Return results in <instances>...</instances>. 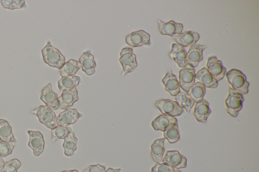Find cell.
I'll return each mask as SVG.
<instances>
[{
	"instance_id": "13",
	"label": "cell",
	"mask_w": 259,
	"mask_h": 172,
	"mask_svg": "<svg viewBox=\"0 0 259 172\" xmlns=\"http://www.w3.org/2000/svg\"><path fill=\"white\" fill-rule=\"evenodd\" d=\"M207 70L218 82L221 81L225 75L226 69L224 67L221 61L216 57H211L206 63Z\"/></svg>"
},
{
	"instance_id": "36",
	"label": "cell",
	"mask_w": 259,
	"mask_h": 172,
	"mask_svg": "<svg viewBox=\"0 0 259 172\" xmlns=\"http://www.w3.org/2000/svg\"><path fill=\"white\" fill-rule=\"evenodd\" d=\"M176 169L165 163H157L151 169V172H175Z\"/></svg>"
},
{
	"instance_id": "22",
	"label": "cell",
	"mask_w": 259,
	"mask_h": 172,
	"mask_svg": "<svg viewBox=\"0 0 259 172\" xmlns=\"http://www.w3.org/2000/svg\"><path fill=\"white\" fill-rule=\"evenodd\" d=\"M82 70L88 76L93 75L96 71V64L93 55L87 51L83 53L79 59Z\"/></svg>"
},
{
	"instance_id": "10",
	"label": "cell",
	"mask_w": 259,
	"mask_h": 172,
	"mask_svg": "<svg viewBox=\"0 0 259 172\" xmlns=\"http://www.w3.org/2000/svg\"><path fill=\"white\" fill-rule=\"evenodd\" d=\"M158 24L159 32L163 36L172 37L176 35L181 34L184 30V26L182 24L175 22L173 20L164 22L158 20Z\"/></svg>"
},
{
	"instance_id": "38",
	"label": "cell",
	"mask_w": 259,
	"mask_h": 172,
	"mask_svg": "<svg viewBox=\"0 0 259 172\" xmlns=\"http://www.w3.org/2000/svg\"><path fill=\"white\" fill-rule=\"evenodd\" d=\"M121 169H113L110 168L105 171V172H119Z\"/></svg>"
},
{
	"instance_id": "29",
	"label": "cell",
	"mask_w": 259,
	"mask_h": 172,
	"mask_svg": "<svg viewBox=\"0 0 259 172\" xmlns=\"http://www.w3.org/2000/svg\"><path fill=\"white\" fill-rule=\"evenodd\" d=\"M175 102L183 109H185L189 114L193 107L194 102L189 93L180 92L175 97Z\"/></svg>"
},
{
	"instance_id": "37",
	"label": "cell",
	"mask_w": 259,
	"mask_h": 172,
	"mask_svg": "<svg viewBox=\"0 0 259 172\" xmlns=\"http://www.w3.org/2000/svg\"><path fill=\"white\" fill-rule=\"evenodd\" d=\"M106 167L99 164L90 165L84 169L82 172H105Z\"/></svg>"
},
{
	"instance_id": "25",
	"label": "cell",
	"mask_w": 259,
	"mask_h": 172,
	"mask_svg": "<svg viewBox=\"0 0 259 172\" xmlns=\"http://www.w3.org/2000/svg\"><path fill=\"white\" fill-rule=\"evenodd\" d=\"M0 140L15 143L17 142L9 122L3 119H0Z\"/></svg>"
},
{
	"instance_id": "32",
	"label": "cell",
	"mask_w": 259,
	"mask_h": 172,
	"mask_svg": "<svg viewBox=\"0 0 259 172\" xmlns=\"http://www.w3.org/2000/svg\"><path fill=\"white\" fill-rule=\"evenodd\" d=\"M70 132L68 128L58 126L57 128L51 130L53 141L55 142L60 139H65Z\"/></svg>"
},
{
	"instance_id": "28",
	"label": "cell",
	"mask_w": 259,
	"mask_h": 172,
	"mask_svg": "<svg viewBox=\"0 0 259 172\" xmlns=\"http://www.w3.org/2000/svg\"><path fill=\"white\" fill-rule=\"evenodd\" d=\"M64 139L63 147L65 155L66 156H73L77 149V139L76 137L73 132H70Z\"/></svg>"
},
{
	"instance_id": "34",
	"label": "cell",
	"mask_w": 259,
	"mask_h": 172,
	"mask_svg": "<svg viewBox=\"0 0 259 172\" xmlns=\"http://www.w3.org/2000/svg\"><path fill=\"white\" fill-rule=\"evenodd\" d=\"M21 166L20 162L16 159H14L5 162L0 172H17Z\"/></svg>"
},
{
	"instance_id": "16",
	"label": "cell",
	"mask_w": 259,
	"mask_h": 172,
	"mask_svg": "<svg viewBox=\"0 0 259 172\" xmlns=\"http://www.w3.org/2000/svg\"><path fill=\"white\" fill-rule=\"evenodd\" d=\"M206 47V45L198 44L190 46L187 53L188 64L194 68L197 67L203 60V51Z\"/></svg>"
},
{
	"instance_id": "14",
	"label": "cell",
	"mask_w": 259,
	"mask_h": 172,
	"mask_svg": "<svg viewBox=\"0 0 259 172\" xmlns=\"http://www.w3.org/2000/svg\"><path fill=\"white\" fill-rule=\"evenodd\" d=\"M176 124H178V121L175 117L162 114L153 120L151 126L155 131L164 132Z\"/></svg>"
},
{
	"instance_id": "31",
	"label": "cell",
	"mask_w": 259,
	"mask_h": 172,
	"mask_svg": "<svg viewBox=\"0 0 259 172\" xmlns=\"http://www.w3.org/2000/svg\"><path fill=\"white\" fill-rule=\"evenodd\" d=\"M164 136L168 142L175 143L180 140V132L178 124H176L164 131Z\"/></svg>"
},
{
	"instance_id": "39",
	"label": "cell",
	"mask_w": 259,
	"mask_h": 172,
	"mask_svg": "<svg viewBox=\"0 0 259 172\" xmlns=\"http://www.w3.org/2000/svg\"><path fill=\"white\" fill-rule=\"evenodd\" d=\"M5 161L2 157L0 156V169H1L4 165Z\"/></svg>"
},
{
	"instance_id": "17",
	"label": "cell",
	"mask_w": 259,
	"mask_h": 172,
	"mask_svg": "<svg viewBox=\"0 0 259 172\" xmlns=\"http://www.w3.org/2000/svg\"><path fill=\"white\" fill-rule=\"evenodd\" d=\"M81 117V114L75 109H67L61 112L58 117V126L67 128Z\"/></svg>"
},
{
	"instance_id": "26",
	"label": "cell",
	"mask_w": 259,
	"mask_h": 172,
	"mask_svg": "<svg viewBox=\"0 0 259 172\" xmlns=\"http://www.w3.org/2000/svg\"><path fill=\"white\" fill-rule=\"evenodd\" d=\"M81 67V65L78 61L70 59L61 69H59V73L62 77L74 76Z\"/></svg>"
},
{
	"instance_id": "33",
	"label": "cell",
	"mask_w": 259,
	"mask_h": 172,
	"mask_svg": "<svg viewBox=\"0 0 259 172\" xmlns=\"http://www.w3.org/2000/svg\"><path fill=\"white\" fill-rule=\"evenodd\" d=\"M0 2L4 9L13 10L22 8L25 2L24 0H1Z\"/></svg>"
},
{
	"instance_id": "27",
	"label": "cell",
	"mask_w": 259,
	"mask_h": 172,
	"mask_svg": "<svg viewBox=\"0 0 259 172\" xmlns=\"http://www.w3.org/2000/svg\"><path fill=\"white\" fill-rule=\"evenodd\" d=\"M81 78L77 76L62 77L58 82L60 92H64L75 88L80 83Z\"/></svg>"
},
{
	"instance_id": "30",
	"label": "cell",
	"mask_w": 259,
	"mask_h": 172,
	"mask_svg": "<svg viewBox=\"0 0 259 172\" xmlns=\"http://www.w3.org/2000/svg\"><path fill=\"white\" fill-rule=\"evenodd\" d=\"M190 92L189 94L192 99L194 103H197L203 100L206 88L201 83L197 82L192 87Z\"/></svg>"
},
{
	"instance_id": "24",
	"label": "cell",
	"mask_w": 259,
	"mask_h": 172,
	"mask_svg": "<svg viewBox=\"0 0 259 172\" xmlns=\"http://www.w3.org/2000/svg\"><path fill=\"white\" fill-rule=\"evenodd\" d=\"M165 138L155 140L151 145L150 155L152 160L157 163L162 162L165 152L164 143Z\"/></svg>"
},
{
	"instance_id": "11",
	"label": "cell",
	"mask_w": 259,
	"mask_h": 172,
	"mask_svg": "<svg viewBox=\"0 0 259 172\" xmlns=\"http://www.w3.org/2000/svg\"><path fill=\"white\" fill-rule=\"evenodd\" d=\"M162 162L177 169L187 167V159L177 151H167Z\"/></svg>"
},
{
	"instance_id": "7",
	"label": "cell",
	"mask_w": 259,
	"mask_h": 172,
	"mask_svg": "<svg viewBox=\"0 0 259 172\" xmlns=\"http://www.w3.org/2000/svg\"><path fill=\"white\" fill-rule=\"evenodd\" d=\"M154 106L162 114H167L173 117L179 116L184 112L176 102L169 99L161 100L155 103Z\"/></svg>"
},
{
	"instance_id": "15",
	"label": "cell",
	"mask_w": 259,
	"mask_h": 172,
	"mask_svg": "<svg viewBox=\"0 0 259 172\" xmlns=\"http://www.w3.org/2000/svg\"><path fill=\"white\" fill-rule=\"evenodd\" d=\"M169 57L180 68H184L188 65L187 52L185 47L182 46L173 44Z\"/></svg>"
},
{
	"instance_id": "4",
	"label": "cell",
	"mask_w": 259,
	"mask_h": 172,
	"mask_svg": "<svg viewBox=\"0 0 259 172\" xmlns=\"http://www.w3.org/2000/svg\"><path fill=\"white\" fill-rule=\"evenodd\" d=\"M228 92L225 100L226 111L229 115L236 118L243 108L244 98L243 95L230 87L228 88Z\"/></svg>"
},
{
	"instance_id": "1",
	"label": "cell",
	"mask_w": 259,
	"mask_h": 172,
	"mask_svg": "<svg viewBox=\"0 0 259 172\" xmlns=\"http://www.w3.org/2000/svg\"><path fill=\"white\" fill-rule=\"evenodd\" d=\"M42 54L44 62L51 67L60 69L66 63L64 56L50 41L42 49Z\"/></svg>"
},
{
	"instance_id": "41",
	"label": "cell",
	"mask_w": 259,
	"mask_h": 172,
	"mask_svg": "<svg viewBox=\"0 0 259 172\" xmlns=\"http://www.w3.org/2000/svg\"><path fill=\"white\" fill-rule=\"evenodd\" d=\"M175 172H183L182 171H181L180 170H179L178 169V170H176V171H175Z\"/></svg>"
},
{
	"instance_id": "8",
	"label": "cell",
	"mask_w": 259,
	"mask_h": 172,
	"mask_svg": "<svg viewBox=\"0 0 259 172\" xmlns=\"http://www.w3.org/2000/svg\"><path fill=\"white\" fill-rule=\"evenodd\" d=\"M40 99L45 104L46 106L52 109L58 110L60 109L58 95L53 90L51 83H49L42 89Z\"/></svg>"
},
{
	"instance_id": "6",
	"label": "cell",
	"mask_w": 259,
	"mask_h": 172,
	"mask_svg": "<svg viewBox=\"0 0 259 172\" xmlns=\"http://www.w3.org/2000/svg\"><path fill=\"white\" fill-rule=\"evenodd\" d=\"M195 70L189 64L179 71L180 87L186 93H189L192 87L194 85Z\"/></svg>"
},
{
	"instance_id": "35",
	"label": "cell",
	"mask_w": 259,
	"mask_h": 172,
	"mask_svg": "<svg viewBox=\"0 0 259 172\" xmlns=\"http://www.w3.org/2000/svg\"><path fill=\"white\" fill-rule=\"evenodd\" d=\"M15 143L3 142L0 140V156L2 158L10 155L13 151Z\"/></svg>"
},
{
	"instance_id": "20",
	"label": "cell",
	"mask_w": 259,
	"mask_h": 172,
	"mask_svg": "<svg viewBox=\"0 0 259 172\" xmlns=\"http://www.w3.org/2000/svg\"><path fill=\"white\" fill-rule=\"evenodd\" d=\"M200 36L197 33L187 31L174 36L173 39L177 44L185 47L196 44Z\"/></svg>"
},
{
	"instance_id": "21",
	"label": "cell",
	"mask_w": 259,
	"mask_h": 172,
	"mask_svg": "<svg viewBox=\"0 0 259 172\" xmlns=\"http://www.w3.org/2000/svg\"><path fill=\"white\" fill-rule=\"evenodd\" d=\"M211 113L209 103L205 100L196 103L194 115L196 120L200 123L205 124L209 116Z\"/></svg>"
},
{
	"instance_id": "2",
	"label": "cell",
	"mask_w": 259,
	"mask_h": 172,
	"mask_svg": "<svg viewBox=\"0 0 259 172\" xmlns=\"http://www.w3.org/2000/svg\"><path fill=\"white\" fill-rule=\"evenodd\" d=\"M225 75L228 82L231 85L233 89L242 95L248 93L250 84L242 72L237 69H231L226 73Z\"/></svg>"
},
{
	"instance_id": "12",
	"label": "cell",
	"mask_w": 259,
	"mask_h": 172,
	"mask_svg": "<svg viewBox=\"0 0 259 172\" xmlns=\"http://www.w3.org/2000/svg\"><path fill=\"white\" fill-rule=\"evenodd\" d=\"M29 135L28 145L32 149L34 155L38 157L43 152L45 146L44 136L39 131L28 130Z\"/></svg>"
},
{
	"instance_id": "40",
	"label": "cell",
	"mask_w": 259,
	"mask_h": 172,
	"mask_svg": "<svg viewBox=\"0 0 259 172\" xmlns=\"http://www.w3.org/2000/svg\"><path fill=\"white\" fill-rule=\"evenodd\" d=\"M61 172H79L76 170H65V171H63Z\"/></svg>"
},
{
	"instance_id": "18",
	"label": "cell",
	"mask_w": 259,
	"mask_h": 172,
	"mask_svg": "<svg viewBox=\"0 0 259 172\" xmlns=\"http://www.w3.org/2000/svg\"><path fill=\"white\" fill-rule=\"evenodd\" d=\"M79 99L78 92L76 88L65 91L58 97L60 108L65 110L73 106Z\"/></svg>"
},
{
	"instance_id": "5",
	"label": "cell",
	"mask_w": 259,
	"mask_h": 172,
	"mask_svg": "<svg viewBox=\"0 0 259 172\" xmlns=\"http://www.w3.org/2000/svg\"><path fill=\"white\" fill-rule=\"evenodd\" d=\"M119 61L123 67L122 76L132 72L137 67L136 56L133 53L132 48L125 47L122 49L120 53Z\"/></svg>"
},
{
	"instance_id": "9",
	"label": "cell",
	"mask_w": 259,
	"mask_h": 172,
	"mask_svg": "<svg viewBox=\"0 0 259 172\" xmlns=\"http://www.w3.org/2000/svg\"><path fill=\"white\" fill-rule=\"evenodd\" d=\"M126 43L131 47H136L150 44V35L143 30L134 32L126 37Z\"/></svg>"
},
{
	"instance_id": "3",
	"label": "cell",
	"mask_w": 259,
	"mask_h": 172,
	"mask_svg": "<svg viewBox=\"0 0 259 172\" xmlns=\"http://www.w3.org/2000/svg\"><path fill=\"white\" fill-rule=\"evenodd\" d=\"M31 112L36 115L41 124L48 129L52 130L58 127V117L51 108L41 105Z\"/></svg>"
},
{
	"instance_id": "19",
	"label": "cell",
	"mask_w": 259,
	"mask_h": 172,
	"mask_svg": "<svg viewBox=\"0 0 259 172\" xmlns=\"http://www.w3.org/2000/svg\"><path fill=\"white\" fill-rule=\"evenodd\" d=\"M162 82L165 86V90L171 95L176 96L180 92L179 83L171 69L168 71Z\"/></svg>"
},
{
	"instance_id": "23",
	"label": "cell",
	"mask_w": 259,
	"mask_h": 172,
	"mask_svg": "<svg viewBox=\"0 0 259 172\" xmlns=\"http://www.w3.org/2000/svg\"><path fill=\"white\" fill-rule=\"evenodd\" d=\"M195 79H196L205 88H215L218 86V82L205 68H202L197 71L195 74Z\"/></svg>"
}]
</instances>
